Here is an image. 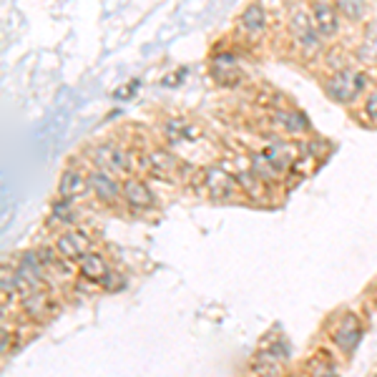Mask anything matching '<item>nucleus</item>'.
<instances>
[{
	"mask_svg": "<svg viewBox=\"0 0 377 377\" xmlns=\"http://www.w3.org/2000/svg\"><path fill=\"white\" fill-rule=\"evenodd\" d=\"M88 166L103 169V171L119 176V179H128L139 171V151L128 149L126 144L116 139L99 141L88 149Z\"/></svg>",
	"mask_w": 377,
	"mask_h": 377,
	"instance_id": "nucleus-6",
	"label": "nucleus"
},
{
	"mask_svg": "<svg viewBox=\"0 0 377 377\" xmlns=\"http://www.w3.org/2000/svg\"><path fill=\"white\" fill-rule=\"evenodd\" d=\"M237 171V184H239V194H242V201H251L257 206H267L274 201V189L269 184L259 179L257 174L249 169V159H242L239 166L234 169Z\"/></svg>",
	"mask_w": 377,
	"mask_h": 377,
	"instance_id": "nucleus-13",
	"label": "nucleus"
},
{
	"mask_svg": "<svg viewBox=\"0 0 377 377\" xmlns=\"http://www.w3.org/2000/svg\"><path fill=\"white\" fill-rule=\"evenodd\" d=\"M136 88H139V81H131L126 88H119V91H113V99H126V96H133L136 93Z\"/></svg>",
	"mask_w": 377,
	"mask_h": 377,
	"instance_id": "nucleus-24",
	"label": "nucleus"
},
{
	"mask_svg": "<svg viewBox=\"0 0 377 377\" xmlns=\"http://www.w3.org/2000/svg\"><path fill=\"white\" fill-rule=\"evenodd\" d=\"M209 76L214 78L219 88H237L244 81L242 60L232 48H219L209 58Z\"/></svg>",
	"mask_w": 377,
	"mask_h": 377,
	"instance_id": "nucleus-10",
	"label": "nucleus"
},
{
	"mask_svg": "<svg viewBox=\"0 0 377 377\" xmlns=\"http://www.w3.org/2000/svg\"><path fill=\"white\" fill-rule=\"evenodd\" d=\"M367 377H377V370H372V372H370V375H367Z\"/></svg>",
	"mask_w": 377,
	"mask_h": 377,
	"instance_id": "nucleus-26",
	"label": "nucleus"
},
{
	"mask_svg": "<svg viewBox=\"0 0 377 377\" xmlns=\"http://www.w3.org/2000/svg\"><path fill=\"white\" fill-rule=\"evenodd\" d=\"M53 246L63 259H68V262H76V265H78L81 259L96 249V239H93V234L88 232V229H83V226H76V229H66V232H60L58 237L53 239Z\"/></svg>",
	"mask_w": 377,
	"mask_h": 377,
	"instance_id": "nucleus-14",
	"label": "nucleus"
},
{
	"mask_svg": "<svg viewBox=\"0 0 377 377\" xmlns=\"http://www.w3.org/2000/svg\"><path fill=\"white\" fill-rule=\"evenodd\" d=\"M186 184H189V189H192L196 196H204L209 199V201H217V204H226V201L242 199L239 184H237V171L229 169L224 161L196 166L192 179L186 181Z\"/></svg>",
	"mask_w": 377,
	"mask_h": 377,
	"instance_id": "nucleus-2",
	"label": "nucleus"
},
{
	"mask_svg": "<svg viewBox=\"0 0 377 377\" xmlns=\"http://www.w3.org/2000/svg\"><path fill=\"white\" fill-rule=\"evenodd\" d=\"M365 335H367V319L358 310H337L324 322V344H330L342 362L355 358Z\"/></svg>",
	"mask_w": 377,
	"mask_h": 377,
	"instance_id": "nucleus-1",
	"label": "nucleus"
},
{
	"mask_svg": "<svg viewBox=\"0 0 377 377\" xmlns=\"http://www.w3.org/2000/svg\"><path fill=\"white\" fill-rule=\"evenodd\" d=\"M372 292H375V294H377V282H375V287H372Z\"/></svg>",
	"mask_w": 377,
	"mask_h": 377,
	"instance_id": "nucleus-27",
	"label": "nucleus"
},
{
	"mask_svg": "<svg viewBox=\"0 0 377 377\" xmlns=\"http://www.w3.org/2000/svg\"><path fill=\"white\" fill-rule=\"evenodd\" d=\"M287 35H290V43L294 48L299 60L305 63H319L322 56L327 53V43L319 35L317 26L312 23L310 6H294L290 8V15H287Z\"/></svg>",
	"mask_w": 377,
	"mask_h": 377,
	"instance_id": "nucleus-3",
	"label": "nucleus"
},
{
	"mask_svg": "<svg viewBox=\"0 0 377 377\" xmlns=\"http://www.w3.org/2000/svg\"><path fill=\"white\" fill-rule=\"evenodd\" d=\"M267 31H269V13L262 3H249L239 10L234 33L244 43H259L267 35Z\"/></svg>",
	"mask_w": 377,
	"mask_h": 377,
	"instance_id": "nucleus-12",
	"label": "nucleus"
},
{
	"mask_svg": "<svg viewBox=\"0 0 377 377\" xmlns=\"http://www.w3.org/2000/svg\"><path fill=\"white\" fill-rule=\"evenodd\" d=\"M307 6H310L312 23L317 26L324 43H327V40H337L340 33H342V26H344L337 6H335V3H327V0H315V3H307Z\"/></svg>",
	"mask_w": 377,
	"mask_h": 377,
	"instance_id": "nucleus-15",
	"label": "nucleus"
},
{
	"mask_svg": "<svg viewBox=\"0 0 377 377\" xmlns=\"http://www.w3.org/2000/svg\"><path fill=\"white\" fill-rule=\"evenodd\" d=\"M292 360V344L282 330L267 332L249 360L251 377H285L287 362Z\"/></svg>",
	"mask_w": 377,
	"mask_h": 377,
	"instance_id": "nucleus-4",
	"label": "nucleus"
},
{
	"mask_svg": "<svg viewBox=\"0 0 377 377\" xmlns=\"http://www.w3.org/2000/svg\"><path fill=\"white\" fill-rule=\"evenodd\" d=\"M159 131L164 136L166 144H186V141H196L199 139V126L192 124V121L179 119V116H166V119L159 121Z\"/></svg>",
	"mask_w": 377,
	"mask_h": 377,
	"instance_id": "nucleus-19",
	"label": "nucleus"
},
{
	"mask_svg": "<svg viewBox=\"0 0 377 377\" xmlns=\"http://www.w3.org/2000/svg\"><path fill=\"white\" fill-rule=\"evenodd\" d=\"M322 91L324 96L340 106H360V101L372 91L370 76L358 66H347L337 73L322 76Z\"/></svg>",
	"mask_w": 377,
	"mask_h": 377,
	"instance_id": "nucleus-5",
	"label": "nucleus"
},
{
	"mask_svg": "<svg viewBox=\"0 0 377 377\" xmlns=\"http://www.w3.org/2000/svg\"><path fill=\"white\" fill-rule=\"evenodd\" d=\"M88 194H91L101 206L119 209V206H124V179L103 171V169L88 166Z\"/></svg>",
	"mask_w": 377,
	"mask_h": 377,
	"instance_id": "nucleus-9",
	"label": "nucleus"
},
{
	"mask_svg": "<svg viewBox=\"0 0 377 377\" xmlns=\"http://www.w3.org/2000/svg\"><path fill=\"white\" fill-rule=\"evenodd\" d=\"M335 6H337L342 20H347V23H360V20L367 15V6H365V3H350V0H340V3H335Z\"/></svg>",
	"mask_w": 377,
	"mask_h": 377,
	"instance_id": "nucleus-22",
	"label": "nucleus"
},
{
	"mask_svg": "<svg viewBox=\"0 0 377 377\" xmlns=\"http://www.w3.org/2000/svg\"><path fill=\"white\" fill-rule=\"evenodd\" d=\"M156 206H159V199L153 194L151 184L139 176V174H133L128 179H124V209L128 214H151L156 212Z\"/></svg>",
	"mask_w": 377,
	"mask_h": 377,
	"instance_id": "nucleus-11",
	"label": "nucleus"
},
{
	"mask_svg": "<svg viewBox=\"0 0 377 377\" xmlns=\"http://www.w3.org/2000/svg\"><path fill=\"white\" fill-rule=\"evenodd\" d=\"M86 194H88V169L68 161V166L60 174L58 186H56V196L68 199V201H78Z\"/></svg>",
	"mask_w": 377,
	"mask_h": 377,
	"instance_id": "nucleus-17",
	"label": "nucleus"
},
{
	"mask_svg": "<svg viewBox=\"0 0 377 377\" xmlns=\"http://www.w3.org/2000/svg\"><path fill=\"white\" fill-rule=\"evenodd\" d=\"M111 271H113L111 262H108L106 254L99 249H93L91 254H86V257L78 262V279H83V282H88V285L93 287H103V282L108 279Z\"/></svg>",
	"mask_w": 377,
	"mask_h": 377,
	"instance_id": "nucleus-18",
	"label": "nucleus"
},
{
	"mask_svg": "<svg viewBox=\"0 0 377 377\" xmlns=\"http://www.w3.org/2000/svg\"><path fill=\"white\" fill-rule=\"evenodd\" d=\"M285 377H305V372H302V370H287Z\"/></svg>",
	"mask_w": 377,
	"mask_h": 377,
	"instance_id": "nucleus-25",
	"label": "nucleus"
},
{
	"mask_svg": "<svg viewBox=\"0 0 377 377\" xmlns=\"http://www.w3.org/2000/svg\"><path fill=\"white\" fill-rule=\"evenodd\" d=\"M365 126H370V128H377V88H372L362 101H360L358 113H355Z\"/></svg>",
	"mask_w": 377,
	"mask_h": 377,
	"instance_id": "nucleus-21",
	"label": "nucleus"
},
{
	"mask_svg": "<svg viewBox=\"0 0 377 377\" xmlns=\"http://www.w3.org/2000/svg\"><path fill=\"white\" fill-rule=\"evenodd\" d=\"M267 121H269V128L271 133H277V136H285V139H307L312 136V124L307 119L305 111H299L297 106H277L267 111Z\"/></svg>",
	"mask_w": 377,
	"mask_h": 377,
	"instance_id": "nucleus-7",
	"label": "nucleus"
},
{
	"mask_svg": "<svg viewBox=\"0 0 377 377\" xmlns=\"http://www.w3.org/2000/svg\"><path fill=\"white\" fill-rule=\"evenodd\" d=\"M340 365L342 360L332 352L330 344H317L310 358H305L299 370L305 372V377H342Z\"/></svg>",
	"mask_w": 377,
	"mask_h": 377,
	"instance_id": "nucleus-16",
	"label": "nucleus"
},
{
	"mask_svg": "<svg viewBox=\"0 0 377 377\" xmlns=\"http://www.w3.org/2000/svg\"><path fill=\"white\" fill-rule=\"evenodd\" d=\"M124 287H126V279L121 277L119 271L113 269L111 274H108L106 282H103V287H101V290H103V292H119V290H124Z\"/></svg>",
	"mask_w": 377,
	"mask_h": 377,
	"instance_id": "nucleus-23",
	"label": "nucleus"
},
{
	"mask_svg": "<svg viewBox=\"0 0 377 377\" xmlns=\"http://www.w3.org/2000/svg\"><path fill=\"white\" fill-rule=\"evenodd\" d=\"M53 221L56 226H63V232L66 229H76L81 224V212H78V204L76 201H68V199H60L56 196L51 201V214H48V224Z\"/></svg>",
	"mask_w": 377,
	"mask_h": 377,
	"instance_id": "nucleus-20",
	"label": "nucleus"
},
{
	"mask_svg": "<svg viewBox=\"0 0 377 377\" xmlns=\"http://www.w3.org/2000/svg\"><path fill=\"white\" fill-rule=\"evenodd\" d=\"M60 310H63V302H60L53 290L31 292V294H26V297L20 299V305H18L20 317L33 324H46L48 319L58 317Z\"/></svg>",
	"mask_w": 377,
	"mask_h": 377,
	"instance_id": "nucleus-8",
	"label": "nucleus"
}]
</instances>
